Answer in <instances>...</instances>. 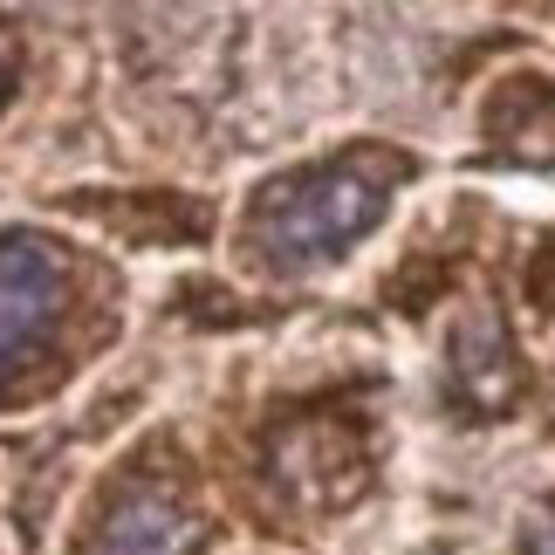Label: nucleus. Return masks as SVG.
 I'll list each match as a JSON object with an SVG mask.
<instances>
[{"label": "nucleus", "mask_w": 555, "mask_h": 555, "mask_svg": "<svg viewBox=\"0 0 555 555\" xmlns=\"http://www.w3.org/2000/svg\"><path fill=\"white\" fill-rule=\"evenodd\" d=\"M391 158H330L315 172L274 179L247 212V241L268 268H323L344 247H357L391 206Z\"/></svg>", "instance_id": "obj_1"}, {"label": "nucleus", "mask_w": 555, "mask_h": 555, "mask_svg": "<svg viewBox=\"0 0 555 555\" xmlns=\"http://www.w3.org/2000/svg\"><path fill=\"white\" fill-rule=\"evenodd\" d=\"M69 302V261L35 233H0V384L55 336Z\"/></svg>", "instance_id": "obj_2"}, {"label": "nucleus", "mask_w": 555, "mask_h": 555, "mask_svg": "<svg viewBox=\"0 0 555 555\" xmlns=\"http://www.w3.org/2000/svg\"><path fill=\"white\" fill-rule=\"evenodd\" d=\"M274 474H282V487L295 501L323 507V501L357 494L364 460H357V439L344 433V425L309 418V425H295V433H282V446H274Z\"/></svg>", "instance_id": "obj_3"}, {"label": "nucleus", "mask_w": 555, "mask_h": 555, "mask_svg": "<svg viewBox=\"0 0 555 555\" xmlns=\"http://www.w3.org/2000/svg\"><path fill=\"white\" fill-rule=\"evenodd\" d=\"M192 548H199V521L165 487H124L90 535V555H192Z\"/></svg>", "instance_id": "obj_4"}, {"label": "nucleus", "mask_w": 555, "mask_h": 555, "mask_svg": "<svg viewBox=\"0 0 555 555\" xmlns=\"http://www.w3.org/2000/svg\"><path fill=\"white\" fill-rule=\"evenodd\" d=\"M453 384L474 412H501L507 398L521 391V364L507 350V330H501V309H466V323L453 330Z\"/></svg>", "instance_id": "obj_5"}, {"label": "nucleus", "mask_w": 555, "mask_h": 555, "mask_svg": "<svg viewBox=\"0 0 555 555\" xmlns=\"http://www.w3.org/2000/svg\"><path fill=\"white\" fill-rule=\"evenodd\" d=\"M515 117V131H494L501 152H515L528 165H555V96L542 82H507L494 96V124Z\"/></svg>", "instance_id": "obj_6"}, {"label": "nucleus", "mask_w": 555, "mask_h": 555, "mask_svg": "<svg viewBox=\"0 0 555 555\" xmlns=\"http://www.w3.org/2000/svg\"><path fill=\"white\" fill-rule=\"evenodd\" d=\"M528 555H555V507H535V515H528Z\"/></svg>", "instance_id": "obj_7"}, {"label": "nucleus", "mask_w": 555, "mask_h": 555, "mask_svg": "<svg viewBox=\"0 0 555 555\" xmlns=\"http://www.w3.org/2000/svg\"><path fill=\"white\" fill-rule=\"evenodd\" d=\"M8 90H14V35L0 28V103H8Z\"/></svg>", "instance_id": "obj_8"}]
</instances>
